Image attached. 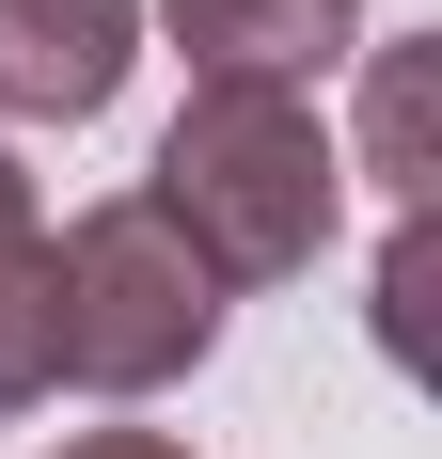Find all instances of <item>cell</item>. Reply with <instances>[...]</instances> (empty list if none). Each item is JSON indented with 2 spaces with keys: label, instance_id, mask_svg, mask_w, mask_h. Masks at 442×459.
Masks as SVG:
<instances>
[{
  "label": "cell",
  "instance_id": "cell-1",
  "mask_svg": "<svg viewBox=\"0 0 442 459\" xmlns=\"http://www.w3.org/2000/svg\"><path fill=\"white\" fill-rule=\"evenodd\" d=\"M142 206L206 254V285H301L332 238H348V143L316 95H268V80H190V111L158 127L142 159Z\"/></svg>",
  "mask_w": 442,
  "mask_h": 459
},
{
  "label": "cell",
  "instance_id": "cell-2",
  "mask_svg": "<svg viewBox=\"0 0 442 459\" xmlns=\"http://www.w3.org/2000/svg\"><path fill=\"white\" fill-rule=\"evenodd\" d=\"M221 317H237V301L206 285V254H190L142 190L47 222V380L142 412V396H174V380L221 365Z\"/></svg>",
  "mask_w": 442,
  "mask_h": 459
},
{
  "label": "cell",
  "instance_id": "cell-3",
  "mask_svg": "<svg viewBox=\"0 0 442 459\" xmlns=\"http://www.w3.org/2000/svg\"><path fill=\"white\" fill-rule=\"evenodd\" d=\"M142 64V0H0V127H95Z\"/></svg>",
  "mask_w": 442,
  "mask_h": 459
},
{
  "label": "cell",
  "instance_id": "cell-4",
  "mask_svg": "<svg viewBox=\"0 0 442 459\" xmlns=\"http://www.w3.org/2000/svg\"><path fill=\"white\" fill-rule=\"evenodd\" d=\"M142 32H174L190 80H268V95H316L363 64V0H142Z\"/></svg>",
  "mask_w": 442,
  "mask_h": 459
},
{
  "label": "cell",
  "instance_id": "cell-5",
  "mask_svg": "<svg viewBox=\"0 0 442 459\" xmlns=\"http://www.w3.org/2000/svg\"><path fill=\"white\" fill-rule=\"evenodd\" d=\"M64 380H47V190H32V159L0 143V428L16 412H47Z\"/></svg>",
  "mask_w": 442,
  "mask_h": 459
},
{
  "label": "cell",
  "instance_id": "cell-6",
  "mask_svg": "<svg viewBox=\"0 0 442 459\" xmlns=\"http://www.w3.org/2000/svg\"><path fill=\"white\" fill-rule=\"evenodd\" d=\"M427 80H442L427 32H363V159H348V175L395 190V222L427 206Z\"/></svg>",
  "mask_w": 442,
  "mask_h": 459
},
{
  "label": "cell",
  "instance_id": "cell-7",
  "mask_svg": "<svg viewBox=\"0 0 442 459\" xmlns=\"http://www.w3.org/2000/svg\"><path fill=\"white\" fill-rule=\"evenodd\" d=\"M64 459H190V444H174V428H80Z\"/></svg>",
  "mask_w": 442,
  "mask_h": 459
}]
</instances>
